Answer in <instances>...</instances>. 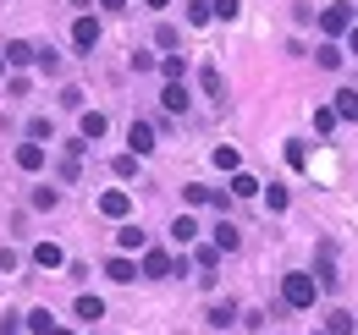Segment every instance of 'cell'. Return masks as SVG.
<instances>
[{"label": "cell", "instance_id": "6da1fadb", "mask_svg": "<svg viewBox=\"0 0 358 335\" xmlns=\"http://www.w3.org/2000/svg\"><path fill=\"white\" fill-rule=\"evenodd\" d=\"M353 17H358V6H348V0H331V6L320 11V28H325V39H342V34H353Z\"/></svg>", "mask_w": 358, "mask_h": 335}, {"label": "cell", "instance_id": "7a4b0ae2", "mask_svg": "<svg viewBox=\"0 0 358 335\" xmlns=\"http://www.w3.org/2000/svg\"><path fill=\"white\" fill-rule=\"evenodd\" d=\"M281 297H287V308H314V297H320V281L298 269V275H287V281H281Z\"/></svg>", "mask_w": 358, "mask_h": 335}, {"label": "cell", "instance_id": "3957f363", "mask_svg": "<svg viewBox=\"0 0 358 335\" xmlns=\"http://www.w3.org/2000/svg\"><path fill=\"white\" fill-rule=\"evenodd\" d=\"M138 275H149V281H166V275H177V258L166 248H143V264H138Z\"/></svg>", "mask_w": 358, "mask_h": 335}, {"label": "cell", "instance_id": "277c9868", "mask_svg": "<svg viewBox=\"0 0 358 335\" xmlns=\"http://www.w3.org/2000/svg\"><path fill=\"white\" fill-rule=\"evenodd\" d=\"M34 61H39V44H28V39H11V44H6V66H11V72L34 66Z\"/></svg>", "mask_w": 358, "mask_h": 335}, {"label": "cell", "instance_id": "5b68a950", "mask_svg": "<svg viewBox=\"0 0 358 335\" xmlns=\"http://www.w3.org/2000/svg\"><path fill=\"white\" fill-rule=\"evenodd\" d=\"M127 209H133V198H127L122 187H110V193H99V214H105V220H127Z\"/></svg>", "mask_w": 358, "mask_h": 335}, {"label": "cell", "instance_id": "8992f818", "mask_svg": "<svg viewBox=\"0 0 358 335\" xmlns=\"http://www.w3.org/2000/svg\"><path fill=\"white\" fill-rule=\"evenodd\" d=\"M127 149H133L138 160H143V154H155V126H149V121H133V126H127Z\"/></svg>", "mask_w": 358, "mask_h": 335}, {"label": "cell", "instance_id": "52a82bcc", "mask_svg": "<svg viewBox=\"0 0 358 335\" xmlns=\"http://www.w3.org/2000/svg\"><path fill=\"white\" fill-rule=\"evenodd\" d=\"M72 44H78V50H94V44H99V17H78V22H72Z\"/></svg>", "mask_w": 358, "mask_h": 335}, {"label": "cell", "instance_id": "ba28073f", "mask_svg": "<svg viewBox=\"0 0 358 335\" xmlns=\"http://www.w3.org/2000/svg\"><path fill=\"white\" fill-rule=\"evenodd\" d=\"M105 132H110V116H105V110H83L78 137H83V143H94V137H105Z\"/></svg>", "mask_w": 358, "mask_h": 335}, {"label": "cell", "instance_id": "9c48e42d", "mask_svg": "<svg viewBox=\"0 0 358 335\" xmlns=\"http://www.w3.org/2000/svg\"><path fill=\"white\" fill-rule=\"evenodd\" d=\"M22 330L50 335V330H55V313H50V308H28V313H22Z\"/></svg>", "mask_w": 358, "mask_h": 335}, {"label": "cell", "instance_id": "30bf717a", "mask_svg": "<svg viewBox=\"0 0 358 335\" xmlns=\"http://www.w3.org/2000/svg\"><path fill=\"white\" fill-rule=\"evenodd\" d=\"M160 105H166L171 116H182V110L193 105V94H187V88H182V83H166V94H160Z\"/></svg>", "mask_w": 358, "mask_h": 335}, {"label": "cell", "instance_id": "8fae6325", "mask_svg": "<svg viewBox=\"0 0 358 335\" xmlns=\"http://www.w3.org/2000/svg\"><path fill=\"white\" fill-rule=\"evenodd\" d=\"M34 264H39V269H61V264H66L61 242H39V248H34Z\"/></svg>", "mask_w": 358, "mask_h": 335}, {"label": "cell", "instance_id": "7c38bea8", "mask_svg": "<svg viewBox=\"0 0 358 335\" xmlns=\"http://www.w3.org/2000/svg\"><path fill=\"white\" fill-rule=\"evenodd\" d=\"M105 275H110L116 286H127V281H138V264H133V258H122V253H116V258L105 264Z\"/></svg>", "mask_w": 358, "mask_h": 335}, {"label": "cell", "instance_id": "4fadbf2b", "mask_svg": "<svg viewBox=\"0 0 358 335\" xmlns=\"http://www.w3.org/2000/svg\"><path fill=\"white\" fill-rule=\"evenodd\" d=\"M331 110H336L342 121H358V88H342V94L331 99Z\"/></svg>", "mask_w": 358, "mask_h": 335}, {"label": "cell", "instance_id": "5bb4252c", "mask_svg": "<svg viewBox=\"0 0 358 335\" xmlns=\"http://www.w3.org/2000/svg\"><path fill=\"white\" fill-rule=\"evenodd\" d=\"M215 248H221V253H237V248H243V231H237L231 220H221V225H215Z\"/></svg>", "mask_w": 358, "mask_h": 335}, {"label": "cell", "instance_id": "9a60e30c", "mask_svg": "<svg viewBox=\"0 0 358 335\" xmlns=\"http://www.w3.org/2000/svg\"><path fill=\"white\" fill-rule=\"evenodd\" d=\"M72 313H78V319H89V325H94V319H105V302L83 292V297H78V302H72Z\"/></svg>", "mask_w": 358, "mask_h": 335}, {"label": "cell", "instance_id": "2e32d148", "mask_svg": "<svg viewBox=\"0 0 358 335\" xmlns=\"http://www.w3.org/2000/svg\"><path fill=\"white\" fill-rule=\"evenodd\" d=\"M358 325H353V313H342V308H331L325 313V335H353Z\"/></svg>", "mask_w": 358, "mask_h": 335}, {"label": "cell", "instance_id": "e0dca14e", "mask_svg": "<svg viewBox=\"0 0 358 335\" xmlns=\"http://www.w3.org/2000/svg\"><path fill=\"white\" fill-rule=\"evenodd\" d=\"M116 242H122V253H143V248H149V237H143L138 225H122V231H116Z\"/></svg>", "mask_w": 358, "mask_h": 335}, {"label": "cell", "instance_id": "ac0fdd59", "mask_svg": "<svg viewBox=\"0 0 358 335\" xmlns=\"http://www.w3.org/2000/svg\"><path fill=\"white\" fill-rule=\"evenodd\" d=\"M314 61H320L325 72H336V66H342V44H336V39H325L320 50H314Z\"/></svg>", "mask_w": 358, "mask_h": 335}, {"label": "cell", "instance_id": "d6986e66", "mask_svg": "<svg viewBox=\"0 0 358 335\" xmlns=\"http://www.w3.org/2000/svg\"><path fill=\"white\" fill-rule=\"evenodd\" d=\"M17 165H22V170H39V165H45V149H39V143H22V149H17Z\"/></svg>", "mask_w": 358, "mask_h": 335}, {"label": "cell", "instance_id": "ffe728a7", "mask_svg": "<svg viewBox=\"0 0 358 335\" xmlns=\"http://www.w3.org/2000/svg\"><path fill=\"white\" fill-rule=\"evenodd\" d=\"M336 121H342V116H336L331 105H320V110H314V132H320V137H331V132H336Z\"/></svg>", "mask_w": 358, "mask_h": 335}, {"label": "cell", "instance_id": "44dd1931", "mask_svg": "<svg viewBox=\"0 0 358 335\" xmlns=\"http://www.w3.org/2000/svg\"><path fill=\"white\" fill-rule=\"evenodd\" d=\"M171 237H177V242H199V220H193V214L171 220Z\"/></svg>", "mask_w": 358, "mask_h": 335}, {"label": "cell", "instance_id": "7402d4cb", "mask_svg": "<svg viewBox=\"0 0 358 335\" xmlns=\"http://www.w3.org/2000/svg\"><path fill=\"white\" fill-rule=\"evenodd\" d=\"M210 325H215V330H231V325H237V308H231V302H215V308H210Z\"/></svg>", "mask_w": 358, "mask_h": 335}, {"label": "cell", "instance_id": "603a6c76", "mask_svg": "<svg viewBox=\"0 0 358 335\" xmlns=\"http://www.w3.org/2000/svg\"><path fill=\"white\" fill-rule=\"evenodd\" d=\"M254 193H259V181H254L248 170H237V176H231V198H254Z\"/></svg>", "mask_w": 358, "mask_h": 335}, {"label": "cell", "instance_id": "cb8c5ba5", "mask_svg": "<svg viewBox=\"0 0 358 335\" xmlns=\"http://www.w3.org/2000/svg\"><path fill=\"white\" fill-rule=\"evenodd\" d=\"M182 198H187V209H204V204L215 198V187H199V181H193V187H182Z\"/></svg>", "mask_w": 358, "mask_h": 335}, {"label": "cell", "instance_id": "d4e9b609", "mask_svg": "<svg viewBox=\"0 0 358 335\" xmlns=\"http://www.w3.org/2000/svg\"><path fill=\"white\" fill-rule=\"evenodd\" d=\"M160 72H166V83H182V77H187V61H182V55H166Z\"/></svg>", "mask_w": 358, "mask_h": 335}, {"label": "cell", "instance_id": "484cf974", "mask_svg": "<svg viewBox=\"0 0 358 335\" xmlns=\"http://www.w3.org/2000/svg\"><path fill=\"white\" fill-rule=\"evenodd\" d=\"M265 204H270L275 214H281L287 204H292V193H287V187H265Z\"/></svg>", "mask_w": 358, "mask_h": 335}, {"label": "cell", "instance_id": "4316f807", "mask_svg": "<svg viewBox=\"0 0 358 335\" xmlns=\"http://www.w3.org/2000/svg\"><path fill=\"white\" fill-rule=\"evenodd\" d=\"M210 17H221V22H237V0H210Z\"/></svg>", "mask_w": 358, "mask_h": 335}, {"label": "cell", "instance_id": "83f0119b", "mask_svg": "<svg viewBox=\"0 0 358 335\" xmlns=\"http://www.w3.org/2000/svg\"><path fill=\"white\" fill-rule=\"evenodd\" d=\"M199 83H204V94H210V99H221L226 88H221V77H215V72H210V66H204V72H199Z\"/></svg>", "mask_w": 358, "mask_h": 335}, {"label": "cell", "instance_id": "f1b7e54d", "mask_svg": "<svg viewBox=\"0 0 358 335\" xmlns=\"http://www.w3.org/2000/svg\"><path fill=\"white\" fill-rule=\"evenodd\" d=\"M215 165H221V170H231V176H237V149H226V143H221V149H215Z\"/></svg>", "mask_w": 358, "mask_h": 335}, {"label": "cell", "instance_id": "f546056e", "mask_svg": "<svg viewBox=\"0 0 358 335\" xmlns=\"http://www.w3.org/2000/svg\"><path fill=\"white\" fill-rule=\"evenodd\" d=\"M187 22H193V28L210 22V0H193V6H187Z\"/></svg>", "mask_w": 358, "mask_h": 335}, {"label": "cell", "instance_id": "4dcf8cb0", "mask_svg": "<svg viewBox=\"0 0 358 335\" xmlns=\"http://www.w3.org/2000/svg\"><path fill=\"white\" fill-rule=\"evenodd\" d=\"M34 209H55V187H34Z\"/></svg>", "mask_w": 358, "mask_h": 335}, {"label": "cell", "instance_id": "1f68e13d", "mask_svg": "<svg viewBox=\"0 0 358 335\" xmlns=\"http://www.w3.org/2000/svg\"><path fill=\"white\" fill-rule=\"evenodd\" d=\"M61 105L66 110H83V88H61Z\"/></svg>", "mask_w": 358, "mask_h": 335}, {"label": "cell", "instance_id": "d6a6232c", "mask_svg": "<svg viewBox=\"0 0 358 335\" xmlns=\"http://www.w3.org/2000/svg\"><path fill=\"white\" fill-rule=\"evenodd\" d=\"M138 170V154H116V176H133Z\"/></svg>", "mask_w": 358, "mask_h": 335}, {"label": "cell", "instance_id": "836d02e7", "mask_svg": "<svg viewBox=\"0 0 358 335\" xmlns=\"http://www.w3.org/2000/svg\"><path fill=\"white\" fill-rule=\"evenodd\" d=\"M0 269H17V248H0Z\"/></svg>", "mask_w": 358, "mask_h": 335}, {"label": "cell", "instance_id": "e575fe53", "mask_svg": "<svg viewBox=\"0 0 358 335\" xmlns=\"http://www.w3.org/2000/svg\"><path fill=\"white\" fill-rule=\"evenodd\" d=\"M122 6H127V0H99V11H122Z\"/></svg>", "mask_w": 358, "mask_h": 335}, {"label": "cell", "instance_id": "d590c367", "mask_svg": "<svg viewBox=\"0 0 358 335\" xmlns=\"http://www.w3.org/2000/svg\"><path fill=\"white\" fill-rule=\"evenodd\" d=\"M22 330V325H17V319H6V325H0V335H17Z\"/></svg>", "mask_w": 358, "mask_h": 335}, {"label": "cell", "instance_id": "8d00e7d4", "mask_svg": "<svg viewBox=\"0 0 358 335\" xmlns=\"http://www.w3.org/2000/svg\"><path fill=\"white\" fill-rule=\"evenodd\" d=\"M143 6H149V11H166V6H171V0H143Z\"/></svg>", "mask_w": 358, "mask_h": 335}, {"label": "cell", "instance_id": "74e56055", "mask_svg": "<svg viewBox=\"0 0 358 335\" xmlns=\"http://www.w3.org/2000/svg\"><path fill=\"white\" fill-rule=\"evenodd\" d=\"M348 50H353V55H358V28H353V34H348Z\"/></svg>", "mask_w": 358, "mask_h": 335}, {"label": "cell", "instance_id": "f35d334b", "mask_svg": "<svg viewBox=\"0 0 358 335\" xmlns=\"http://www.w3.org/2000/svg\"><path fill=\"white\" fill-rule=\"evenodd\" d=\"M50 335H72V330H61V325H55V330H50Z\"/></svg>", "mask_w": 358, "mask_h": 335}, {"label": "cell", "instance_id": "ab89813d", "mask_svg": "<svg viewBox=\"0 0 358 335\" xmlns=\"http://www.w3.org/2000/svg\"><path fill=\"white\" fill-rule=\"evenodd\" d=\"M0 77H6V55H0Z\"/></svg>", "mask_w": 358, "mask_h": 335}, {"label": "cell", "instance_id": "60d3db41", "mask_svg": "<svg viewBox=\"0 0 358 335\" xmlns=\"http://www.w3.org/2000/svg\"><path fill=\"white\" fill-rule=\"evenodd\" d=\"M72 6H83V0H72Z\"/></svg>", "mask_w": 358, "mask_h": 335}]
</instances>
